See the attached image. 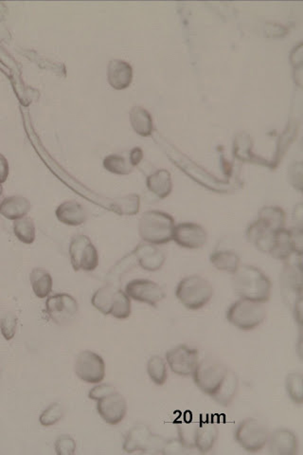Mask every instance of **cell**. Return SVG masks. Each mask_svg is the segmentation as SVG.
<instances>
[{
  "label": "cell",
  "instance_id": "25",
  "mask_svg": "<svg viewBox=\"0 0 303 455\" xmlns=\"http://www.w3.org/2000/svg\"><path fill=\"white\" fill-rule=\"evenodd\" d=\"M133 129L142 137H148L153 131V122L150 114L142 108H133L130 114Z\"/></svg>",
  "mask_w": 303,
  "mask_h": 455
},
{
  "label": "cell",
  "instance_id": "26",
  "mask_svg": "<svg viewBox=\"0 0 303 455\" xmlns=\"http://www.w3.org/2000/svg\"><path fill=\"white\" fill-rule=\"evenodd\" d=\"M147 186L149 190L153 192L159 198H164L171 192V178L169 173L165 170L156 172L148 178Z\"/></svg>",
  "mask_w": 303,
  "mask_h": 455
},
{
  "label": "cell",
  "instance_id": "16",
  "mask_svg": "<svg viewBox=\"0 0 303 455\" xmlns=\"http://www.w3.org/2000/svg\"><path fill=\"white\" fill-rule=\"evenodd\" d=\"M172 239L179 246L196 250L200 249L206 244L207 233L200 226L182 224L175 227Z\"/></svg>",
  "mask_w": 303,
  "mask_h": 455
},
{
  "label": "cell",
  "instance_id": "34",
  "mask_svg": "<svg viewBox=\"0 0 303 455\" xmlns=\"http://www.w3.org/2000/svg\"><path fill=\"white\" fill-rule=\"evenodd\" d=\"M17 319L15 314L8 312L5 314L0 321L1 333L7 340H12L17 331Z\"/></svg>",
  "mask_w": 303,
  "mask_h": 455
},
{
  "label": "cell",
  "instance_id": "12",
  "mask_svg": "<svg viewBox=\"0 0 303 455\" xmlns=\"http://www.w3.org/2000/svg\"><path fill=\"white\" fill-rule=\"evenodd\" d=\"M126 294L140 303L156 307L165 298V292L158 284L146 279H135L126 284Z\"/></svg>",
  "mask_w": 303,
  "mask_h": 455
},
{
  "label": "cell",
  "instance_id": "30",
  "mask_svg": "<svg viewBox=\"0 0 303 455\" xmlns=\"http://www.w3.org/2000/svg\"><path fill=\"white\" fill-rule=\"evenodd\" d=\"M110 315L119 320H124L131 315V301L121 289H117L116 301Z\"/></svg>",
  "mask_w": 303,
  "mask_h": 455
},
{
  "label": "cell",
  "instance_id": "38",
  "mask_svg": "<svg viewBox=\"0 0 303 455\" xmlns=\"http://www.w3.org/2000/svg\"><path fill=\"white\" fill-rule=\"evenodd\" d=\"M142 159V151L140 148L133 149L131 152V155H130V162L133 166H135L140 164V161Z\"/></svg>",
  "mask_w": 303,
  "mask_h": 455
},
{
  "label": "cell",
  "instance_id": "8",
  "mask_svg": "<svg viewBox=\"0 0 303 455\" xmlns=\"http://www.w3.org/2000/svg\"><path fill=\"white\" fill-rule=\"evenodd\" d=\"M70 255L74 270L93 271L99 266L97 249L84 234H77L71 239Z\"/></svg>",
  "mask_w": 303,
  "mask_h": 455
},
{
  "label": "cell",
  "instance_id": "5",
  "mask_svg": "<svg viewBox=\"0 0 303 455\" xmlns=\"http://www.w3.org/2000/svg\"><path fill=\"white\" fill-rule=\"evenodd\" d=\"M270 431L262 420L246 419L239 423L234 432L236 442L249 452L262 451L267 445Z\"/></svg>",
  "mask_w": 303,
  "mask_h": 455
},
{
  "label": "cell",
  "instance_id": "15",
  "mask_svg": "<svg viewBox=\"0 0 303 455\" xmlns=\"http://www.w3.org/2000/svg\"><path fill=\"white\" fill-rule=\"evenodd\" d=\"M219 430L214 422L205 420L195 423L193 433V445L199 454H208L214 448Z\"/></svg>",
  "mask_w": 303,
  "mask_h": 455
},
{
  "label": "cell",
  "instance_id": "13",
  "mask_svg": "<svg viewBox=\"0 0 303 455\" xmlns=\"http://www.w3.org/2000/svg\"><path fill=\"white\" fill-rule=\"evenodd\" d=\"M97 411L108 424L118 425L126 416V398L118 391H115L97 401Z\"/></svg>",
  "mask_w": 303,
  "mask_h": 455
},
{
  "label": "cell",
  "instance_id": "4",
  "mask_svg": "<svg viewBox=\"0 0 303 455\" xmlns=\"http://www.w3.org/2000/svg\"><path fill=\"white\" fill-rule=\"evenodd\" d=\"M267 310L264 303L240 299L233 303L227 312V319L231 324L241 330H252L265 321Z\"/></svg>",
  "mask_w": 303,
  "mask_h": 455
},
{
  "label": "cell",
  "instance_id": "17",
  "mask_svg": "<svg viewBox=\"0 0 303 455\" xmlns=\"http://www.w3.org/2000/svg\"><path fill=\"white\" fill-rule=\"evenodd\" d=\"M134 254L137 257L138 264L143 270L148 271L161 270L166 259L163 252L149 243L139 245L135 247Z\"/></svg>",
  "mask_w": 303,
  "mask_h": 455
},
{
  "label": "cell",
  "instance_id": "28",
  "mask_svg": "<svg viewBox=\"0 0 303 455\" xmlns=\"http://www.w3.org/2000/svg\"><path fill=\"white\" fill-rule=\"evenodd\" d=\"M147 373L156 385H164L168 379L166 361L159 356H151L147 363Z\"/></svg>",
  "mask_w": 303,
  "mask_h": 455
},
{
  "label": "cell",
  "instance_id": "23",
  "mask_svg": "<svg viewBox=\"0 0 303 455\" xmlns=\"http://www.w3.org/2000/svg\"><path fill=\"white\" fill-rule=\"evenodd\" d=\"M31 287L36 297L46 298L52 291V278L49 271L42 268H36L30 275Z\"/></svg>",
  "mask_w": 303,
  "mask_h": 455
},
{
  "label": "cell",
  "instance_id": "11",
  "mask_svg": "<svg viewBox=\"0 0 303 455\" xmlns=\"http://www.w3.org/2000/svg\"><path fill=\"white\" fill-rule=\"evenodd\" d=\"M166 361L172 373L182 377L193 376L199 361V352L195 347L179 345L166 353Z\"/></svg>",
  "mask_w": 303,
  "mask_h": 455
},
{
  "label": "cell",
  "instance_id": "29",
  "mask_svg": "<svg viewBox=\"0 0 303 455\" xmlns=\"http://www.w3.org/2000/svg\"><path fill=\"white\" fill-rule=\"evenodd\" d=\"M286 390L292 403L297 405L303 403V376L300 372H292L286 377Z\"/></svg>",
  "mask_w": 303,
  "mask_h": 455
},
{
  "label": "cell",
  "instance_id": "39",
  "mask_svg": "<svg viewBox=\"0 0 303 455\" xmlns=\"http://www.w3.org/2000/svg\"><path fill=\"white\" fill-rule=\"evenodd\" d=\"M2 194H3V187H2V183H0V201H1Z\"/></svg>",
  "mask_w": 303,
  "mask_h": 455
},
{
  "label": "cell",
  "instance_id": "27",
  "mask_svg": "<svg viewBox=\"0 0 303 455\" xmlns=\"http://www.w3.org/2000/svg\"><path fill=\"white\" fill-rule=\"evenodd\" d=\"M13 233L24 244L31 245L36 240V225L31 217H24L15 220Z\"/></svg>",
  "mask_w": 303,
  "mask_h": 455
},
{
  "label": "cell",
  "instance_id": "6",
  "mask_svg": "<svg viewBox=\"0 0 303 455\" xmlns=\"http://www.w3.org/2000/svg\"><path fill=\"white\" fill-rule=\"evenodd\" d=\"M227 372V367L219 361L206 358L198 361L193 377L199 389L212 396L219 388Z\"/></svg>",
  "mask_w": 303,
  "mask_h": 455
},
{
  "label": "cell",
  "instance_id": "33",
  "mask_svg": "<svg viewBox=\"0 0 303 455\" xmlns=\"http://www.w3.org/2000/svg\"><path fill=\"white\" fill-rule=\"evenodd\" d=\"M63 417V407L60 403H52V405L47 407L41 416H40L39 421L44 427H50V426L55 425L59 422Z\"/></svg>",
  "mask_w": 303,
  "mask_h": 455
},
{
  "label": "cell",
  "instance_id": "35",
  "mask_svg": "<svg viewBox=\"0 0 303 455\" xmlns=\"http://www.w3.org/2000/svg\"><path fill=\"white\" fill-rule=\"evenodd\" d=\"M76 443L68 435H62L55 442V451L58 455H73L75 454Z\"/></svg>",
  "mask_w": 303,
  "mask_h": 455
},
{
  "label": "cell",
  "instance_id": "22",
  "mask_svg": "<svg viewBox=\"0 0 303 455\" xmlns=\"http://www.w3.org/2000/svg\"><path fill=\"white\" fill-rule=\"evenodd\" d=\"M117 289H118L111 284L101 287L93 294L91 300L93 307L105 315H110L116 301Z\"/></svg>",
  "mask_w": 303,
  "mask_h": 455
},
{
  "label": "cell",
  "instance_id": "10",
  "mask_svg": "<svg viewBox=\"0 0 303 455\" xmlns=\"http://www.w3.org/2000/svg\"><path fill=\"white\" fill-rule=\"evenodd\" d=\"M78 310V303L70 294H58L47 298V315L58 326H64L71 324L75 319Z\"/></svg>",
  "mask_w": 303,
  "mask_h": 455
},
{
  "label": "cell",
  "instance_id": "18",
  "mask_svg": "<svg viewBox=\"0 0 303 455\" xmlns=\"http://www.w3.org/2000/svg\"><path fill=\"white\" fill-rule=\"evenodd\" d=\"M55 215L61 223L73 227L84 224L87 218L86 209L75 201L63 202L58 206Z\"/></svg>",
  "mask_w": 303,
  "mask_h": 455
},
{
  "label": "cell",
  "instance_id": "32",
  "mask_svg": "<svg viewBox=\"0 0 303 455\" xmlns=\"http://www.w3.org/2000/svg\"><path fill=\"white\" fill-rule=\"evenodd\" d=\"M195 449L196 451L195 448L188 446L187 444L182 442L179 438L165 439L163 446H162L161 454L165 455L190 454H193Z\"/></svg>",
  "mask_w": 303,
  "mask_h": 455
},
{
  "label": "cell",
  "instance_id": "1",
  "mask_svg": "<svg viewBox=\"0 0 303 455\" xmlns=\"http://www.w3.org/2000/svg\"><path fill=\"white\" fill-rule=\"evenodd\" d=\"M271 287L269 278L253 266H240L234 273V291L241 299L267 302L271 295Z\"/></svg>",
  "mask_w": 303,
  "mask_h": 455
},
{
  "label": "cell",
  "instance_id": "14",
  "mask_svg": "<svg viewBox=\"0 0 303 455\" xmlns=\"http://www.w3.org/2000/svg\"><path fill=\"white\" fill-rule=\"evenodd\" d=\"M268 449L273 455H296L299 452V438L290 429L281 428L270 433Z\"/></svg>",
  "mask_w": 303,
  "mask_h": 455
},
{
  "label": "cell",
  "instance_id": "20",
  "mask_svg": "<svg viewBox=\"0 0 303 455\" xmlns=\"http://www.w3.org/2000/svg\"><path fill=\"white\" fill-rule=\"evenodd\" d=\"M31 208V202L21 196H7L0 201V215L10 220L26 217Z\"/></svg>",
  "mask_w": 303,
  "mask_h": 455
},
{
  "label": "cell",
  "instance_id": "36",
  "mask_svg": "<svg viewBox=\"0 0 303 455\" xmlns=\"http://www.w3.org/2000/svg\"><path fill=\"white\" fill-rule=\"evenodd\" d=\"M116 388L113 385L108 384V383H103V384H99L93 387L91 390L89 391V396L92 400H100L105 396H108L109 393L115 392Z\"/></svg>",
  "mask_w": 303,
  "mask_h": 455
},
{
  "label": "cell",
  "instance_id": "7",
  "mask_svg": "<svg viewBox=\"0 0 303 455\" xmlns=\"http://www.w3.org/2000/svg\"><path fill=\"white\" fill-rule=\"evenodd\" d=\"M165 439L152 433L146 425H135L127 433L124 442V449L128 454L142 452L145 454L161 452Z\"/></svg>",
  "mask_w": 303,
  "mask_h": 455
},
{
  "label": "cell",
  "instance_id": "31",
  "mask_svg": "<svg viewBox=\"0 0 303 455\" xmlns=\"http://www.w3.org/2000/svg\"><path fill=\"white\" fill-rule=\"evenodd\" d=\"M103 166L113 174L127 175L132 171L133 165L128 164L124 157L111 155L106 157L105 161H103Z\"/></svg>",
  "mask_w": 303,
  "mask_h": 455
},
{
  "label": "cell",
  "instance_id": "19",
  "mask_svg": "<svg viewBox=\"0 0 303 455\" xmlns=\"http://www.w3.org/2000/svg\"><path fill=\"white\" fill-rule=\"evenodd\" d=\"M108 82L114 89H126L132 82L133 70L128 63L113 60L108 66Z\"/></svg>",
  "mask_w": 303,
  "mask_h": 455
},
{
  "label": "cell",
  "instance_id": "21",
  "mask_svg": "<svg viewBox=\"0 0 303 455\" xmlns=\"http://www.w3.org/2000/svg\"><path fill=\"white\" fill-rule=\"evenodd\" d=\"M239 389V380L237 375L228 370L227 374L223 380L221 384L216 392L212 396V399L223 407L230 406Z\"/></svg>",
  "mask_w": 303,
  "mask_h": 455
},
{
  "label": "cell",
  "instance_id": "9",
  "mask_svg": "<svg viewBox=\"0 0 303 455\" xmlns=\"http://www.w3.org/2000/svg\"><path fill=\"white\" fill-rule=\"evenodd\" d=\"M75 373L82 382L97 384L105 380V361L92 351H82L76 358Z\"/></svg>",
  "mask_w": 303,
  "mask_h": 455
},
{
  "label": "cell",
  "instance_id": "2",
  "mask_svg": "<svg viewBox=\"0 0 303 455\" xmlns=\"http://www.w3.org/2000/svg\"><path fill=\"white\" fill-rule=\"evenodd\" d=\"M174 220L170 215L158 211L145 212L139 224L140 238L146 243L162 245L172 240Z\"/></svg>",
  "mask_w": 303,
  "mask_h": 455
},
{
  "label": "cell",
  "instance_id": "37",
  "mask_svg": "<svg viewBox=\"0 0 303 455\" xmlns=\"http://www.w3.org/2000/svg\"><path fill=\"white\" fill-rule=\"evenodd\" d=\"M8 175H9V164L7 159L0 154V183L6 182Z\"/></svg>",
  "mask_w": 303,
  "mask_h": 455
},
{
  "label": "cell",
  "instance_id": "24",
  "mask_svg": "<svg viewBox=\"0 0 303 455\" xmlns=\"http://www.w3.org/2000/svg\"><path fill=\"white\" fill-rule=\"evenodd\" d=\"M212 264L220 270L235 273L240 267V257L233 252H216L211 255Z\"/></svg>",
  "mask_w": 303,
  "mask_h": 455
},
{
  "label": "cell",
  "instance_id": "3",
  "mask_svg": "<svg viewBox=\"0 0 303 455\" xmlns=\"http://www.w3.org/2000/svg\"><path fill=\"white\" fill-rule=\"evenodd\" d=\"M175 294L188 310H198L212 300L214 289L206 279L198 275H191L178 284Z\"/></svg>",
  "mask_w": 303,
  "mask_h": 455
}]
</instances>
